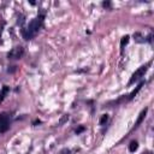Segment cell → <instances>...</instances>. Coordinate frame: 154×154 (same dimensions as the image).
Instances as JSON below:
<instances>
[{"label": "cell", "instance_id": "6da1fadb", "mask_svg": "<svg viewBox=\"0 0 154 154\" xmlns=\"http://www.w3.org/2000/svg\"><path fill=\"white\" fill-rule=\"evenodd\" d=\"M42 24H43V16L40 14V16H37L36 18H34V19L29 23V25H28L26 29H23V30H22L23 37H24L25 40H31V38L38 32V30L41 29Z\"/></svg>", "mask_w": 154, "mask_h": 154}, {"label": "cell", "instance_id": "7a4b0ae2", "mask_svg": "<svg viewBox=\"0 0 154 154\" xmlns=\"http://www.w3.org/2000/svg\"><path fill=\"white\" fill-rule=\"evenodd\" d=\"M150 65V61L148 63V64H146V65H142L141 67H138L134 73H132V76H131V78H130V81H129V85L130 84H132V83H135V82H137L138 79H141L143 76H144V73L147 72V70H148V66Z\"/></svg>", "mask_w": 154, "mask_h": 154}, {"label": "cell", "instance_id": "3957f363", "mask_svg": "<svg viewBox=\"0 0 154 154\" xmlns=\"http://www.w3.org/2000/svg\"><path fill=\"white\" fill-rule=\"evenodd\" d=\"M10 128V117L7 113H0V134H4Z\"/></svg>", "mask_w": 154, "mask_h": 154}, {"label": "cell", "instance_id": "277c9868", "mask_svg": "<svg viewBox=\"0 0 154 154\" xmlns=\"http://www.w3.org/2000/svg\"><path fill=\"white\" fill-rule=\"evenodd\" d=\"M23 54H24V48L20 47V46H18V47L12 48V49L8 52L7 57H8V59H19V58L23 57Z\"/></svg>", "mask_w": 154, "mask_h": 154}, {"label": "cell", "instance_id": "5b68a950", "mask_svg": "<svg viewBox=\"0 0 154 154\" xmlns=\"http://www.w3.org/2000/svg\"><path fill=\"white\" fill-rule=\"evenodd\" d=\"M147 111H148V108H144V109H142V112L140 113V116H138V118H137V120H136V123H135V126H134V129H137L138 128V125L143 122V119H144V117H146V113H147Z\"/></svg>", "mask_w": 154, "mask_h": 154}, {"label": "cell", "instance_id": "8992f818", "mask_svg": "<svg viewBox=\"0 0 154 154\" xmlns=\"http://www.w3.org/2000/svg\"><path fill=\"white\" fill-rule=\"evenodd\" d=\"M143 84H144V82H141V83H140V84L136 87V89H135V90H134V91H132V93L129 95V100H132V99L135 97V95H136V94H137V93L141 90V88L143 87Z\"/></svg>", "mask_w": 154, "mask_h": 154}, {"label": "cell", "instance_id": "52a82bcc", "mask_svg": "<svg viewBox=\"0 0 154 154\" xmlns=\"http://www.w3.org/2000/svg\"><path fill=\"white\" fill-rule=\"evenodd\" d=\"M137 148H138V143H137V141H131V142L129 143V150H130L131 153L136 152Z\"/></svg>", "mask_w": 154, "mask_h": 154}, {"label": "cell", "instance_id": "ba28073f", "mask_svg": "<svg viewBox=\"0 0 154 154\" xmlns=\"http://www.w3.org/2000/svg\"><path fill=\"white\" fill-rule=\"evenodd\" d=\"M8 90H10V89H8V87H6V85L2 88V90H1V93H0V102L5 99V96H6V94L8 93Z\"/></svg>", "mask_w": 154, "mask_h": 154}, {"label": "cell", "instance_id": "9c48e42d", "mask_svg": "<svg viewBox=\"0 0 154 154\" xmlns=\"http://www.w3.org/2000/svg\"><path fill=\"white\" fill-rule=\"evenodd\" d=\"M129 38H130V37H129L128 35H126V36H124V37L122 38V41H120V49H122V51L124 49V46L129 42Z\"/></svg>", "mask_w": 154, "mask_h": 154}, {"label": "cell", "instance_id": "30bf717a", "mask_svg": "<svg viewBox=\"0 0 154 154\" xmlns=\"http://www.w3.org/2000/svg\"><path fill=\"white\" fill-rule=\"evenodd\" d=\"M107 122H108V116L107 114H102L101 118H100V120H99V124L100 125H105Z\"/></svg>", "mask_w": 154, "mask_h": 154}, {"label": "cell", "instance_id": "8fae6325", "mask_svg": "<svg viewBox=\"0 0 154 154\" xmlns=\"http://www.w3.org/2000/svg\"><path fill=\"white\" fill-rule=\"evenodd\" d=\"M59 154H71V150L70 149H67V148H64V149H61L60 150V153Z\"/></svg>", "mask_w": 154, "mask_h": 154}, {"label": "cell", "instance_id": "7c38bea8", "mask_svg": "<svg viewBox=\"0 0 154 154\" xmlns=\"http://www.w3.org/2000/svg\"><path fill=\"white\" fill-rule=\"evenodd\" d=\"M84 129H85L84 126H79L78 129H76V134H77V135H78V134H81L82 131H84Z\"/></svg>", "mask_w": 154, "mask_h": 154}]
</instances>
